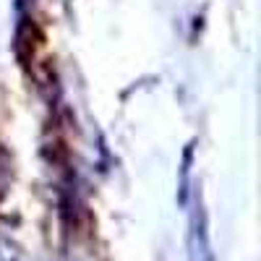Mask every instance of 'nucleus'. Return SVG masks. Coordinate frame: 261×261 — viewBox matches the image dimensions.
<instances>
[{"label": "nucleus", "instance_id": "obj_1", "mask_svg": "<svg viewBox=\"0 0 261 261\" xmlns=\"http://www.w3.org/2000/svg\"><path fill=\"white\" fill-rule=\"evenodd\" d=\"M188 251L191 261H212L209 238H206V217L201 204L191 212V235H188Z\"/></svg>", "mask_w": 261, "mask_h": 261}]
</instances>
